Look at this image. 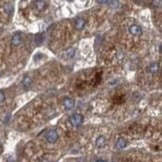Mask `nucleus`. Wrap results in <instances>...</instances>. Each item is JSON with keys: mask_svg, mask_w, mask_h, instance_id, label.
Segmentation results:
<instances>
[{"mask_svg": "<svg viewBox=\"0 0 162 162\" xmlns=\"http://www.w3.org/2000/svg\"><path fill=\"white\" fill-rule=\"evenodd\" d=\"M85 19L82 17H78L76 20H75V28H76L77 30H82L85 26Z\"/></svg>", "mask_w": 162, "mask_h": 162, "instance_id": "39448f33", "label": "nucleus"}, {"mask_svg": "<svg viewBox=\"0 0 162 162\" xmlns=\"http://www.w3.org/2000/svg\"><path fill=\"white\" fill-rule=\"evenodd\" d=\"M69 121H70V123H71L72 126H74V127H78V126H80L82 124V122H83V116H82L81 114L75 113V114L70 116Z\"/></svg>", "mask_w": 162, "mask_h": 162, "instance_id": "f257e3e1", "label": "nucleus"}, {"mask_svg": "<svg viewBox=\"0 0 162 162\" xmlns=\"http://www.w3.org/2000/svg\"><path fill=\"white\" fill-rule=\"evenodd\" d=\"M95 162H106V161L103 160V159H98V160H96Z\"/></svg>", "mask_w": 162, "mask_h": 162, "instance_id": "f3484780", "label": "nucleus"}, {"mask_svg": "<svg viewBox=\"0 0 162 162\" xmlns=\"http://www.w3.org/2000/svg\"><path fill=\"white\" fill-rule=\"evenodd\" d=\"M35 4H36V8L39 9V10H43V9L46 8V2L45 1H36L35 2Z\"/></svg>", "mask_w": 162, "mask_h": 162, "instance_id": "f8f14e48", "label": "nucleus"}, {"mask_svg": "<svg viewBox=\"0 0 162 162\" xmlns=\"http://www.w3.org/2000/svg\"><path fill=\"white\" fill-rule=\"evenodd\" d=\"M74 53H75V50L73 48H69L67 49L66 51H65V54H66V57L67 58H71L74 56Z\"/></svg>", "mask_w": 162, "mask_h": 162, "instance_id": "ddd939ff", "label": "nucleus"}, {"mask_svg": "<svg viewBox=\"0 0 162 162\" xmlns=\"http://www.w3.org/2000/svg\"><path fill=\"white\" fill-rule=\"evenodd\" d=\"M1 152H2V146L0 145V153H1Z\"/></svg>", "mask_w": 162, "mask_h": 162, "instance_id": "a211bd4d", "label": "nucleus"}, {"mask_svg": "<svg viewBox=\"0 0 162 162\" xmlns=\"http://www.w3.org/2000/svg\"><path fill=\"white\" fill-rule=\"evenodd\" d=\"M7 162H16V161H15V159H13V158H9L8 160H7Z\"/></svg>", "mask_w": 162, "mask_h": 162, "instance_id": "dca6fc26", "label": "nucleus"}, {"mask_svg": "<svg viewBox=\"0 0 162 162\" xmlns=\"http://www.w3.org/2000/svg\"><path fill=\"white\" fill-rule=\"evenodd\" d=\"M21 42H22V34L19 33V32H16L11 38V44L13 46H18L20 45Z\"/></svg>", "mask_w": 162, "mask_h": 162, "instance_id": "7ed1b4c3", "label": "nucleus"}, {"mask_svg": "<svg viewBox=\"0 0 162 162\" xmlns=\"http://www.w3.org/2000/svg\"><path fill=\"white\" fill-rule=\"evenodd\" d=\"M5 99V95H4L3 92H0V103H2Z\"/></svg>", "mask_w": 162, "mask_h": 162, "instance_id": "2eb2a0df", "label": "nucleus"}, {"mask_svg": "<svg viewBox=\"0 0 162 162\" xmlns=\"http://www.w3.org/2000/svg\"><path fill=\"white\" fill-rule=\"evenodd\" d=\"M31 84H32V80L29 76H25L24 78H23L22 85L25 89H29L30 87H31Z\"/></svg>", "mask_w": 162, "mask_h": 162, "instance_id": "0eeeda50", "label": "nucleus"}, {"mask_svg": "<svg viewBox=\"0 0 162 162\" xmlns=\"http://www.w3.org/2000/svg\"><path fill=\"white\" fill-rule=\"evenodd\" d=\"M126 145H127V142H126V140L124 138H119L116 142V147L118 149H123Z\"/></svg>", "mask_w": 162, "mask_h": 162, "instance_id": "1a4fd4ad", "label": "nucleus"}, {"mask_svg": "<svg viewBox=\"0 0 162 162\" xmlns=\"http://www.w3.org/2000/svg\"><path fill=\"white\" fill-rule=\"evenodd\" d=\"M129 32H130L131 35H134V36H139V35L142 34V29L140 26H138V25H131L130 27H129Z\"/></svg>", "mask_w": 162, "mask_h": 162, "instance_id": "20e7f679", "label": "nucleus"}, {"mask_svg": "<svg viewBox=\"0 0 162 162\" xmlns=\"http://www.w3.org/2000/svg\"><path fill=\"white\" fill-rule=\"evenodd\" d=\"M105 138L104 136H99V137L96 139V146L99 147V148H101V147H103L105 145Z\"/></svg>", "mask_w": 162, "mask_h": 162, "instance_id": "9b49d317", "label": "nucleus"}, {"mask_svg": "<svg viewBox=\"0 0 162 162\" xmlns=\"http://www.w3.org/2000/svg\"><path fill=\"white\" fill-rule=\"evenodd\" d=\"M46 140L49 143H55L58 140V133L55 129H49L46 133Z\"/></svg>", "mask_w": 162, "mask_h": 162, "instance_id": "f03ea898", "label": "nucleus"}, {"mask_svg": "<svg viewBox=\"0 0 162 162\" xmlns=\"http://www.w3.org/2000/svg\"><path fill=\"white\" fill-rule=\"evenodd\" d=\"M35 42H36L37 45H40V44L43 42V37H42L41 34H38L36 36V38H35Z\"/></svg>", "mask_w": 162, "mask_h": 162, "instance_id": "4468645a", "label": "nucleus"}, {"mask_svg": "<svg viewBox=\"0 0 162 162\" xmlns=\"http://www.w3.org/2000/svg\"><path fill=\"white\" fill-rule=\"evenodd\" d=\"M148 70L151 73H157V72L159 71V63L154 62V63H152V64H150Z\"/></svg>", "mask_w": 162, "mask_h": 162, "instance_id": "9d476101", "label": "nucleus"}, {"mask_svg": "<svg viewBox=\"0 0 162 162\" xmlns=\"http://www.w3.org/2000/svg\"><path fill=\"white\" fill-rule=\"evenodd\" d=\"M3 9L7 14H11L14 10L13 4L11 3V2H6V3L4 4V6H3Z\"/></svg>", "mask_w": 162, "mask_h": 162, "instance_id": "6e6552de", "label": "nucleus"}, {"mask_svg": "<svg viewBox=\"0 0 162 162\" xmlns=\"http://www.w3.org/2000/svg\"><path fill=\"white\" fill-rule=\"evenodd\" d=\"M63 105H64V107L66 108V109L70 110V109H72V108L74 107L75 101L72 99V98H65L64 101H63Z\"/></svg>", "mask_w": 162, "mask_h": 162, "instance_id": "423d86ee", "label": "nucleus"}]
</instances>
